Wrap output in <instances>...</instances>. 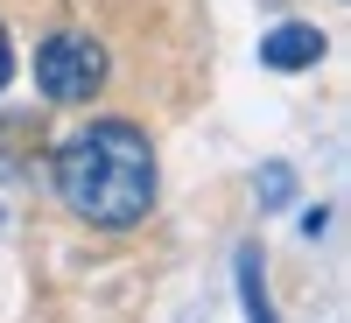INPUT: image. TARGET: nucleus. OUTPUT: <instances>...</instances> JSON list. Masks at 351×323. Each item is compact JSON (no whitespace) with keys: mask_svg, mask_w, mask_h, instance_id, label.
I'll return each mask as SVG.
<instances>
[{"mask_svg":"<svg viewBox=\"0 0 351 323\" xmlns=\"http://www.w3.org/2000/svg\"><path fill=\"white\" fill-rule=\"evenodd\" d=\"M288 197H295V176H288V169H267V176H260V204H288Z\"/></svg>","mask_w":351,"mask_h":323,"instance_id":"nucleus-5","label":"nucleus"},{"mask_svg":"<svg viewBox=\"0 0 351 323\" xmlns=\"http://www.w3.org/2000/svg\"><path fill=\"white\" fill-rule=\"evenodd\" d=\"M316 56H324V36H316L309 21H281L267 43H260V64L267 71H309Z\"/></svg>","mask_w":351,"mask_h":323,"instance_id":"nucleus-3","label":"nucleus"},{"mask_svg":"<svg viewBox=\"0 0 351 323\" xmlns=\"http://www.w3.org/2000/svg\"><path fill=\"white\" fill-rule=\"evenodd\" d=\"M239 296H246L253 323H274V302H267V288H260V253L253 246H239Z\"/></svg>","mask_w":351,"mask_h":323,"instance_id":"nucleus-4","label":"nucleus"},{"mask_svg":"<svg viewBox=\"0 0 351 323\" xmlns=\"http://www.w3.org/2000/svg\"><path fill=\"white\" fill-rule=\"evenodd\" d=\"M56 197L99 232L141 225L148 204H155V148H148V134L127 127V120L84 127L71 148L56 155Z\"/></svg>","mask_w":351,"mask_h":323,"instance_id":"nucleus-1","label":"nucleus"},{"mask_svg":"<svg viewBox=\"0 0 351 323\" xmlns=\"http://www.w3.org/2000/svg\"><path fill=\"white\" fill-rule=\"evenodd\" d=\"M14 77V49H8V28H0V84Z\"/></svg>","mask_w":351,"mask_h":323,"instance_id":"nucleus-6","label":"nucleus"},{"mask_svg":"<svg viewBox=\"0 0 351 323\" xmlns=\"http://www.w3.org/2000/svg\"><path fill=\"white\" fill-rule=\"evenodd\" d=\"M36 84H43V99H56V106H84L106 84V49L92 36H49L36 49Z\"/></svg>","mask_w":351,"mask_h":323,"instance_id":"nucleus-2","label":"nucleus"}]
</instances>
